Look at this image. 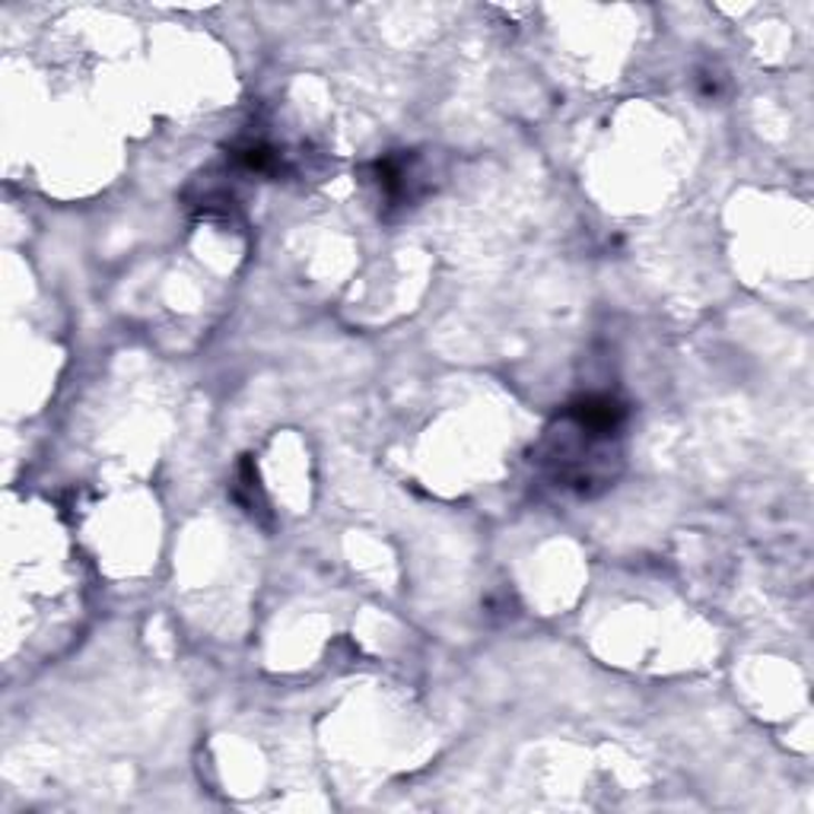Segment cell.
I'll return each instance as SVG.
<instances>
[{
	"label": "cell",
	"instance_id": "cell-2",
	"mask_svg": "<svg viewBox=\"0 0 814 814\" xmlns=\"http://www.w3.org/2000/svg\"><path fill=\"white\" fill-rule=\"evenodd\" d=\"M236 500H239L245 512H252V516H262V512H265V497H262V487H258V474H255L252 462H243V468H239V487H236Z\"/></svg>",
	"mask_w": 814,
	"mask_h": 814
},
{
	"label": "cell",
	"instance_id": "cell-1",
	"mask_svg": "<svg viewBox=\"0 0 814 814\" xmlns=\"http://www.w3.org/2000/svg\"><path fill=\"white\" fill-rule=\"evenodd\" d=\"M373 178L382 200L392 207H404L423 195V169L414 154L382 156L373 166Z\"/></svg>",
	"mask_w": 814,
	"mask_h": 814
}]
</instances>
